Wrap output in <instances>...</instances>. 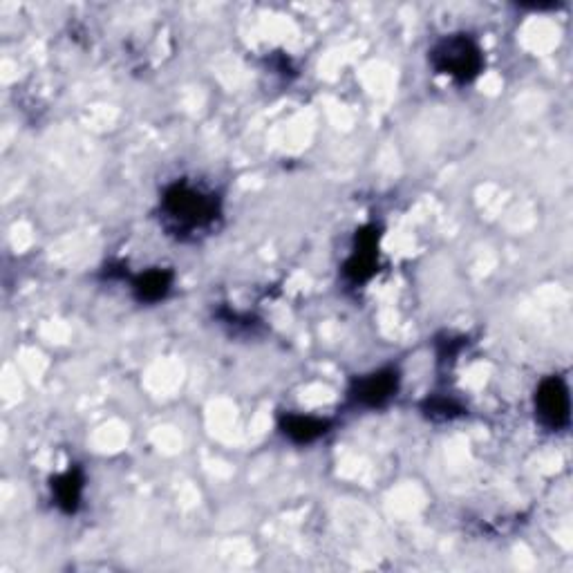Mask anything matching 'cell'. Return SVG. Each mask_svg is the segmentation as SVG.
Wrapping results in <instances>:
<instances>
[{
    "mask_svg": "<svg viewBox=\"0 0 573 573\" xmlns=\"http://www.w3.org/2000/svg\"><path fill=\"white\" fill-rule=\"evenodd\" d=\"M162 215L168 231L186 238L211 229L220 218V197L189 182H175L162 197Z\"/></svg>",
    "mask_w": 573,
    "mask_h": 573,
    "instance_id": "cell-1",
    "label": "cell"
},
{
    "mask_svg": "<svg viewBox=\"0 0 573 573\" xmlns=\"http://www.w3.org/2000/svg\"><path fill=\"white\" fill-rule=\"evenodd\" d=\"M430 65L457 83H468L482 72L484 54L468 34H450L430 50Z\"/></svg>",
    "mask_w": 573,
    "mask_h": 573,
    "instance_id": "cell-2",
    "label": "cell"
},
{
    "mask_svg": "<svg viewBox=\"0 0 573 573\" xmlns=\"http://www.w3.org/2000/svg\"><path fill=\"white\" fill-rule=\"evenodd\" d=\"M535 415L547 430H565L571 421L569 388L562 377H547L535 390Z\"/></svg>",
    "mask_w": 573,
    "mask_h": 573,
    "instance_id": "cell-3",
    "label": "cell"
},
{
    "mask_svg": "<svg viewBox=\"0 0 573 573\" xmlns=\"http://www.w3.org/2000/svg\"><path fill=\"white\" fill-rule=\"evenodd\" d=\"M399 390V372L397 368H383L361 377L352 383L350 399L363 408H381L388 403Z\"/></svg>",
    "mask_w": 573,
    "mask_h": 573,
    "instance_id": "cell-4",
    "label": "cell"
},
{
    "mask_svg": "<svg viewBox=\"0 0 573 573\" xmlns=\"http://www.w3.org/2000/svg\"><path fill=\"white\" fill-rule=\"evenodd\" d=\"M374 269H377V231L363 229L356 236L354 253L345 262V276L354 285H359L374 276Z\"/></svg>",
    "mask_w": 573,
    "mask_h": 573,
    "instance_id": "cell-5",
    "label": "cell"
},
{
    "mask_svg": "<svg viewBox=\"0 0 573 573\" xmlns=\"http://www.w3.org/2000/svg\"><path fill=\"white\" fill-rule=\"evenodd\" d=\"M330 419H318L312 415H283L280 417V430L285 432L294 444H312L330 430Z\"/></svg>",
    "mask_w": 573,
    "mask_h": 573,
    "instance_id": "cell-6",
    "label": "cell"
},
{
    "mask_svg": "<svg viewBox=\"0 0 573 573\" xmlns=\"http://www.w3.org/2000/svg\"><path fill=\"white\" fill-rule=\"evenodd\" d=\"M173 287V274L168 269H150L133 280V294L139 303H159Z\"/></svg>",
    "mask_w": 573,
    "mask_h": 573,
    "instance_id": "cell-7",
    "label": "cell"
},
{
    "mask_svg": "<svg viewBox=\"0 0 573 573\" xmlns=\"http://www.w3.org/2000/svg\"><path fill=\"white\" fill-rule=\"evenodd\" d=\"M83 473L79 468H70L68 473L52 479V493L54 502L63 513H77L83 495Z\"/></svg>",
    "mask_w": 573,
    "mask_h": 573,
    "instance_id": "cell-8",
    "label": "cell"
},
{
    "mask_svg": "<svg viewBox=\"0 0 573 573\" xmlns=\"http://www.w3.org/2000/svg\"><path fill=\"white\" fill-rule=\"evenodd\" d=\"M430 417H441V419H450L453 415L459 412V406H455L453 401H446V399H428L426 401V408H424Z\"/></svg>",
    "mask_w": 573,
    "mask_h": 573,
    "instance_id": "cell-9",
    "label": "cell"
}]
</instances>
